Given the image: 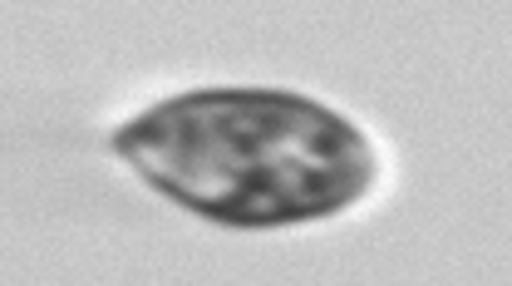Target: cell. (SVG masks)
<instances>
[{
    "label": "cell",
    "mask_w": 512,
    "mask_h": 286,
    "mask_svg": "<svg viewBox=\"0 0 512 286\" xmlns=\"http://www.w3.org/2000/svg\"><path fill=\"white\" fill-rule=\"evenodd\" d=\"M148 188L222 227H286L365 198L375 153L335 109L276 89L163 99L114 134Z\"/></svg>",
    "instance_id": "obj_1"
}]
</instances>
